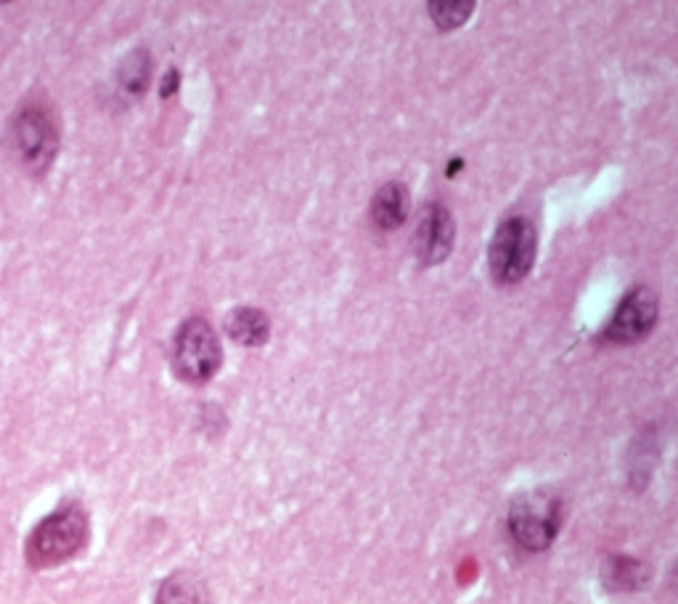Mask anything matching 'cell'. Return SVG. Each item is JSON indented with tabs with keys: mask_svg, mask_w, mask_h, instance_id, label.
<instances>
[{
	"mask_svg": "<svg viewBox=\"0 0 678 604\" xmlns=\"http://www.w3.org/2000/svg\"><path fill=\"white\" fill-rule=\"evenodd\" d=\"M453 239H456V223H453L451 212L445 204H430L419 218L414 236L416 257L424 265L443 263L445 257L451 255Z\"/></svg>",
	"mask_w": 678,
	"mask_h": 604,
	"instance_id": "obj_7",
	"label": "cell"
},
{
	"mask_svg": "<svg viewBox=\"0 0 678 604\" xmlns=\"http://www.w3.org/2000/svg\"><path fill=\"white\" fill-rule=\"evenodd\" d=\"M149 56L146 53H133L128 61H125V67H122V85H125V91L128 93H141L149 83Z\"/></svg>",
	"mask_w": 678,
	"mask_h": 604,
	"instance_id": "obj_13",
	"label": "cell"
},
{
	"mask_svg": "<svg viewBox=\"0 0 678 604\" xmlns=\"http://www.w3.org/2000/svg\"><path fill=\"white\" fill-rule=\"evenodd\" d=\"M228 337L247 348H260L271 337V321L263 310L257 308H236L226 318Z\"/></svg>",
	"mask_w": 678,
	"mask_h": 604,
	"instance_id": "obj_8",
	"label": "cell"
},
{
	"mask_svg": "<svg viewBox=\"0 0 678 604\" xmlns=\"http://www.w3.org/2000/svg\"><path fill=\"white\" fill-rule=\"evenodd\" d=\"M175 88H178V72H170V75L165 77V85H162V96L167 99V93H173Z\"/></svg>",
	"mask_w": 678,
	"mask_h": 604,
	"instance_id": "obj_14",
	"label": "cell"
},
{
	"mask_svg": "<svg viewBox=\"0 0 678 604\" xmlns=\"http://www.w3.org/2000/svg\"><path fill=\"white\" fill-rule=\"evenodd\" d=\"M649 581V567L633 557H610L602 565V583L610 591H636Z\"/></svg>",
	"mask_w": 678,
	"mask_h": 604,
	"instance_id": "obj_10",
	"label": "cell"
},
{
	"mask_svg": "<svg viewBox=\"0 0 678 604\" xmlns=\"http://www.w3.org/2000/svg\"><path fill=\"white\" fill-rule=\"evenodd\" d=\"M0 3H6V0H0Z\"/></svg>",
	"mask_w": 678,
	"mask_h": 604,
	"instance_id": "obj_15",
	"label": "cell"
},
{
	"mask_svg": "<svg viewBox=\"0 0 678 604\" xmlns=\"http://www.w3.org/2000/svg\"><path fill=\"white\" fill-rule=\"evenodd\" d=\"M157 604H210V594L194 573H175L159 586Z\"/></svg>",
	"mask_w": 678,
	"mask_h": 604,
	"instance_id": "obj_11",
	"label": "cell"
},
{
	"mask_svg": "<svg viewBox=\"0 0 678 604\" xmlns=\"http://www.w3.org/2000/svg\"><path fill=\"white\" fill-rule=\"evenodd\" d=\"M223 363V350L215 329L204 318H189L178 329L173 342L175 374L191 385H204L218 374Z\"/></svg>",
	"mask_w": 678,
	"mask_h": 604,
	"instance_id": "obj_3",
	"label": "cell"
},
{
	"mask_svg": "<svg viewBox=\"0 0 678 604\" xmlns=\"http://www.w3.org/2000/svg\"><path fill=\"white\" fill-rule=\"evenodd\" d=\"M11 138H14L19 162L32 173H46L53 162V154H56V146H59V130H56L53 114L43 106H27L16 117Z\"/></svg>",
	"mask_w": 678,
	"mask_h": 604,
	"instance_id": "obj_5",
	"label": "cell"
},
{
	"mask_svg": "<svg viewBox=\"0 0 678 604\" xmlns=\"http://www.w3.org/2000/svg\"><path fill=\"white\" fill-rule=\"evenodd\" d=\"M535 260V228L528 218H506L490 242V273L501 287H514Z\"/></svg>",
	"mask_w": 678,
	"mask_h": 604,
	"instance_id": "obj_4",
	"label": "cell"
},
{
	"mask_svg": "<svg viewBox=\"0 0 678 604\" xmlns=\"http://www.w3.org/2000/svg\"><path fill=\"white\" fill-rule=\"evenodd\" d=\"M85 541H88V514L77 504H69L35 525L24 554L30 567L46 570L77 557L85 549Z\"/></svg>",
	"mask_w": 678,
	"mask_h": 604,
	"instance_id": "obj_1",
	"label": "cell"
},
{
	"mask_svg": "<svg viewBox=\"0 0 678 604\" xmlns=\"http://www.w3.org/2000/svg\"><path fill=\"white\" fill-rule=\"evenodd\" d=\"M477 0H427L432 22L437 30L451 32L467 24V19L475 11Z\"/></svg>",
	"mask_w": 678,
	"mask_h": 604,
	"instance_id": "obj_12",
	"label": "cell"
},
{
	"mask_svg": "<svg viewBox=\"0 0 678 604\" xmlns=\"http://www.w3.org/2000/svg\"><path fill=\"white\" fill-rule=\"evenodd\" d=\"M657 321V300L649 289L639 287L633 289L626 300L620 302V308L615 310L610 326H607V342L615 345H633V342L644 340L652 326Z\"/></svg>",
	"mask_w": 678,
	"mask_h": 604,
	"instance_id": "obj_6",
	"label": "cell"
},
{
	"mask_svg": "<svg viewBox=\"0 0 678 604\" xmlns=\"http://www.w3.org/2000/svg\"><path fill=\"white\" fill-rule=\"evenodd\" d=\"M562 528V504L554 493L530 491L522 493L509 512V533L522 549L543 552L557 538Z\"/></svg>",
	"mask_w": 678,
	"mask_h": 604,
	"instance_id": "obj_2",
	"label": "cell"
},
{
	"mask_svg": "<svg viewBox=\"0 0 678 604\" xmlns=\"http://www.w3.org/2000/svg\"><path fill=\"white\" fill-rule=\"evenodd\" d=\"M408 218V194L400 183H387L374 194L371 199V220L377 223L382 231H392V228L403 226V220Z\"/></svg>",
	"mask_w": 678,
	"mask_h": 604,
	"instance_id": "obj_9",
	"label": "cell"
}]
</instances>
